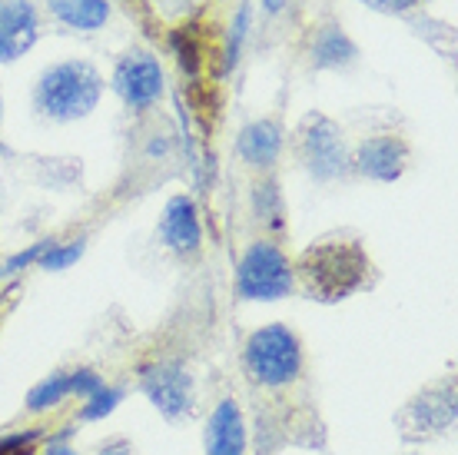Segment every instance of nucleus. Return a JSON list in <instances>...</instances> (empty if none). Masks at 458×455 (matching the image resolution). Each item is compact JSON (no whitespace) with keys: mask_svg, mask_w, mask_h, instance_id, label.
<instances>
[{"mask_svg":"<svg viewBox=\"0 0 458 455\" xmlns=\"http://www.w3.org/2000/svg\"><path fill=\"white\" fill-rule=\"evenodd\" d=\"M372 260L359 239L349 236H326L310 243L293 260L296 289L302 296L322 306H335L345 299L359 296L372 286Z\"/></svg>","mask_w":458,"mask_h":455,"instance_id":"nucleus-1","label":"nucleus"},{"mask_svg":"<svg viewBox=\"0 0 458 455\" xmlns=\"http://www.w3.org/2000/svg\"><path fill=\"white\" fill-rule=\"evenodd\" d=\"M104 97V77L90 60H60L40 73L34 87V107L44 120L73 124L97 110Z\"/></svg>","mask_w":458,"mask_h":455,"instance_id":"nucleus-2","label":"nucleus"},{"mask_svg":"<svg viewBox=\"0 0 458 455\" xmlns=\"http://www.w3.org/2000/svg\"><path fill=\"white\" fill-rule=\"evenodd\" d=\"M242 369L252 386L279 392L296 386L306 373V349L289 322H266L242 346Z\"/></svg>","mask_w":458,"mask_h":455,"instance_id":"nucleus-3","label":"nucleus"},{"mask_svg":"<svg viewBox=\"0 0 458 455\" xmlns=\"http://www.w3.org/2000/svg\"><path fill=\"white\" fill-rule=\"evenodd\" d=\"M395 429L399 439L409 445H428L442 442L448 435H455L458 425V386L455 376H438L428 386L402 402L395 416Z\"/></svg>","mask_w":458,"mask_h":455,"instance_id":"nucleus-4","label":"nucleus"},{"mask_svg":"<svg viewBox=\"0 0 458 455\" xmlns=\"http://www.w3.org/2000/svg\"><path fill=\"white\" fill-rule=\"evenodd\" d=\"M233 286L246 303H279L296 289L293 260L276 239H256L242 250Z\"/></svg>","mask_w":458,"mask_h":455,"instance_id":"nucleus-5","label":"nucleus"},{"mask_svg":"<svg viewBox=\"0 0 458 455\" xmlns=\"http://www.w3.org/2000/svg\"><path fill=\"white\" fill-rule=\"evenodd\" d=\"M137 386L147 396V402L160 412V419L170 425L190 422L196 412V376L190 365L176 356L149 359L137 369Z\"/></svg>","mask_w":458,"mask_h":455,"instance_id":"nucleus-6","label":"nucleus"},{"mask_svg":"<svg viewBox=\"0 0 458 455\" xmlns=\"http://www.w3.org/2000/svg\"><path fill=\"white\" fill-rule=\"evenodd\" d=\"M293 150H296L302 170L319 183L343 180L345 173L352 170V157H349L343 130L326 114L302 116V124L296 126V137H293Z\"/></svg>","mask_w":458,"mask_h":455,"instance_id":"nucleus-7","label":"nucleus"},{"mask_svg":"<svg viewBox=\"0 0 458 455\" xmlns=\"http://www.w3.org/2000/svg\"><path fill=\"white\" fill-rule=\"evenodd\" d=\"M110 83H114V93L123 100L126 110H133V114H147L149 107H157L163 100V87H166L160 60L140 47L126 50L123 57L116 60Z\"/></svg>","mask_w":458,"mask_h":455,"instance_id":"nucleus-8","label":"nucleus"},{"mask_svg":"<svg viewBox=\"0 0 458 455\" xmlns=\"http://www.w3.org/2000/svg\"><path fill=\"white\" fill-rule=\"evenodd\" d=\"M409 163H412L409 140L399 137V133H376V137H366L355 147L352 170L366 180L395 183L402 180V173L409 170Z\"/></svg>","mask_w":458,"mask_h":455,"instance_id":"nucleus-9","label":"nucleus"},{"mask_svg":"<svg viewBox=\"0 0 458 455\" xmlns=\"http://www.w3.org/2000/svg\"><path fill=\"white\" fill-rule=\"evenodd\" d=\"M157 236L180 260L199 256V250H203V223H199V210H196L193 196L176 193L166 200L160 223H157Z\"/></svg>","mask_w":458,"mask_h":455,"instance_id":"nucleus-10","label":"nucleus"},{"mask_svg":"<svg viewBox=\"0 0 458 455\" xmlns=\"http://www.w3.org/2000/svg\"><path fill=\"white\" fill-rule=\"evenodd\" d=\"M203 445H207V455H250L246 416L233 396L219 399L213 406L207 419V433H203Z\"/></svg>","mask_w":458,"mask_h":455,"instance_id":"nucleus-11","label":"nucleus"},{"mask_svg":"<svg viewBox=\"0 0 458 455\" xmlns=\"http://www.w3.org/2000/svg\"><path fill=\"white\" fill-rule=\"evenodd\" d=\"M40 37V17L30 0H0V64L23 57Z\"/></svg>","mask_w":458,"mask_h":455,"instance_id":"nucleus-12","label":"nucleus"},{"mask_svg":"<svg viewBox=\"0 0 458 455\" xmlns=\"http://www.w3.org/2000/svg\"><path fill=\"white\" fill-rule=\"evenodd\" d=\"M283 147H286V133L279 120H269V116L246 124L236 137V157L259 173H273V167L283 157Z\"/></svg>","mask_w":458,"mask_h":455,"instance_id":"nucleus-13","label":"nucleus"},{"mask_svg":"<svg viewBox=\"0 0 458 455\" xmlns=\"http://www.w3.org/2000/svg\"><path fill=\"white\" fill-rule=\"evenodd\" d=\"M359 57V47L345 34L339 23H326L312 37V67L316 70H343L352 67Z\"/></svg>","mask_w":458,"mask_h":455,"instance_id":"nucleus-14","label":"nucleus"},{"mask_svg":"<svg viewBox=\"0 0 458 455\" xmlns=\"http://www.w3.org/2000/svg\"><path fill=\"white\" fill-rule=\"evenodd\" d=\"M47 11L57 23L70 30H100L110 21V4L106 0H47Z\"/></svg>","mask_w":458,"mask_h":455,"instance_id":"nucleus-15","label":"nucleus"},{"mask_svg":"<svg viewBox=\"0 0 458 455\" xmlns=\"http://www.w3.org/2000/svg\"><path fill=\"white\" fill-rule=\"evenodd\" d=\"M252 217L269 233L286 229V203H283V190L273 173H263L252 186Z\"/></svg>","mask_w":458,"mask_h":455,"instance_id":"nucleus-16","label":"nucleus"},{"mask_svg":"<svg viewBox=\"0 0 458 455\" xmlns=\"http://www.w3.org/2000/svg\"><path fill=\"white\" fill-rule=\"evenodd\" d=\"M67 399H73V389H70V369H54L50 376H44L30 392H27V406L23 409L30 416H44V412L64 406Z\"/></svg>","mask_w":458,"mask_h":455,"instance_id":"nucleus-17","label":"nucleus"},{"mask_svg":"<svg viewBox=\"0 0 458 455\" xmlns=\"http://www.w3.org/2000/svg\"><path fill=\"white\" fill-rule=\"evenodd\" d=\"M83 250H87V236H77V239H54L50 246H47V253L40 256V270H47V273H64V270H70L73 262L81 260Z\"/></svg>","mask_w":458,"mask_h":455,"instance_id":"nucleus-18","label":"nucleus"},{"mask_svg":"<svg viewBox=\"0 0 458 455\" xmlns=\"http://www.w3.org/2000/svg\"><path fill=\"white\" fill-rule=\"evenodd\" d=\"M123 402V389L120 386H100L97 392H93L90 399H83L81 402V422H104V419H110L116 412V406Z\"/></svg>","mask_w":458,"mask_h":455,"instance_id":"nucleus-19","label":"nucleus"},{"mask_svg":"<svg viewBox=\"0 0 458 455\" xmlns=\"http://www.w3.org/2000/svg\"><path fill=\"white\" fill-rule=\"evenodd\" d=\"M250 17H252V7L242 4L240 13H236V21H233V34H229V40H226V73L240 64L242 44H246V34H250Z\"/></svg>","mask_w":458,"mask_h":455,"instance_id":"nucleus-20","label":"nucleus"},{"mask_svg":"<svg viewBox=\"0 0 458 455\" xmlns=\"http://www.w3.org/2000/svg\"><path fill=\"white\" fill-rule=\"evenodd\" d=\"M50 243H54V239H37V243H30L27 250L13 253L11 260L4 262V273H7V276H17V273H23V270H30V266H37Z\"/></svg>","mask_w":458,"mask_h":455,"instance_id":"nucleus-21","label":"nucleus"},{"mask_svg":"<svg viewBox=\"0 0 458 455\" xmlns=\"http://www.w3.org/2000/svg\"><path fill=\"white\" fill-rule=\"evenodd\" d=\"M104 386V376L90 369V365H77V369H70V389H73V399H90L97 389Z\"/></svg>","mask_w":458,"mask_h":455,"instance_id":"nucleus-22","label":"nucleus"},{"mask_svg":"<svg viewBox=\"0 0 458 455\" xmlns=\"http://www.w3.org/2000/svg\"><path fill=\"white\" fill-rule=\"evenodd\" d=\"M173 47H176V54H180V67L186 73H196L199 70V44H196L190 30H176L173 34Z\"/></svg>","mask_w":458,"mask_h":455,"instance_id":"nucleus-23","label":"nucleus"},{"mask_svg":"<svg viewBox=\"0 0 458 455\" xmlns=\"http://www.w3.org/2000/svg\"><path fill=\"white\" fill-rule=\"evenodd\" d=\"M40 455H77V449H73V429L44 435V452Z\"/></svg>","mask_w":458,"mask_h":455,"instance_id":"nucleus-24","label":"nucleus"},{"mask_svg":"<svg viewBox=\"0 0 458 455\" xmlns=\"http://www.w3.org/2000/svg\"><path fill=\"white\" fill-rule=\"evenodd\" d=\"M93 455H137V445L130 442L126 435H110L93 449Z\"/></svg>","mask_w":458,"mask_h":455,"instance_id":"nucleus-25","label":"nucleus"},{"mask_svg":"<svg viewBox=\"0 0 458 455\" xmlns=\"http://www.w3.org/2000/svg\"><path fill=\"white\" fill-rule=\"evenodd\" d=\"M369 7H376V11H386V13H402V11H412L419 7L422 0H362Z\"/></svg>","mask_w":458,"mask_h":455,"instance_id":"nucleus-26","label":"nucleus"},{"mask_svg":"<svg viewBox=\"0 0 458 455\" xmlns=\"http://www.w3.org/2000/svg\"><path fill=\"white\" fill-rule=\"evenodd\" d=\"M283 4H286V0H263L266 13H279L283 11Z\"/></svg>","mask_w":458,"mask_h":455,"instance_id":"nucleus-27","label":"nucleus"},{"mask_svg":"<svg viewBox=\"0 0 458 455\" xmlns=\"http://www.w3.org/2000/svg\"><path fill=\"white\" fill-rule=\"evenodd\" d=\"M4 279H7V273H4V262H0V283H4Z\"/></svg>","mask_w":458,"mask_h":455,"instance_id":"nucleus-28","label":"nucleus"},{"mask_svg":"<svg viewBox=\"0 0 458 455\" xmlns=\"http://www.w3.org/2000/svg\"><path fill=\"white\" fill-rule=\"evenodd\" d=\"M0 116H4V100H0Z\"/></svg>","mask_w":458,"mask_h":455,"instance_id":"nucleus-29","label":"nucleus"},{"mask_svg":"<svg viewBox=\"0 0 458 455\" xmlns=\"http://www.w3.org/2000/svg\"><path fill=\"white\" fill-rule=\"evenodd\" d=\"M0 153H4V147H0Z\"/></svg>","mask_w":458,"mask_h":455,"instance_id":"nucleus-30","label":"nucleus"}]
</instances>
